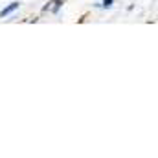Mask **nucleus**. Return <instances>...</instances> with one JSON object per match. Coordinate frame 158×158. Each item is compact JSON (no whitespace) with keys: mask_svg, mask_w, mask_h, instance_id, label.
Masks as SVG:
<instances>
[{"mask_svg":"<svg viewBox=\"0 0 158 158\" xmlns=\"http://www.w3.org/2000/svg\"><path fill=\"white\" fill-rule=\"evenodd\" d=\"M61 6H63V0H52V2H48V4H46V6L42 7V11H52V13H59Z\"/></svg>","mask_w":158,"mask_h":158,"instance_id":"1","label":"nucleus"},{"mask_svg":"<svg viewBox=\"0 0 158 158\" xmlns=\"http://www.w3.org/2000/svg\"><path fill=\"white\" fill-rule=\"evenodd\" d=\"M19 6H20L19 2H11V4H7V6H6V7H4L2 11H0V19H4V17L11 15L13 11H17V9H19Z\"/></svg>","mask_w":158,"mask_h":158,"instance_id":"2","label":"nucleus"},{"mask_svg":"<svg viewBox=\"0 0 158 158\" xmlns=\"http://www.w3.org/2000/svg\"><path fill=\"white\" fill-rule=\"evenodd\" d=\"M112 4H114V0H103V2L99 4V6H101V7H110Z\"/></svg>","mask_w":158,"mask_h":158,"instance_id":"3","label":"nucleus"}]
</instances>
